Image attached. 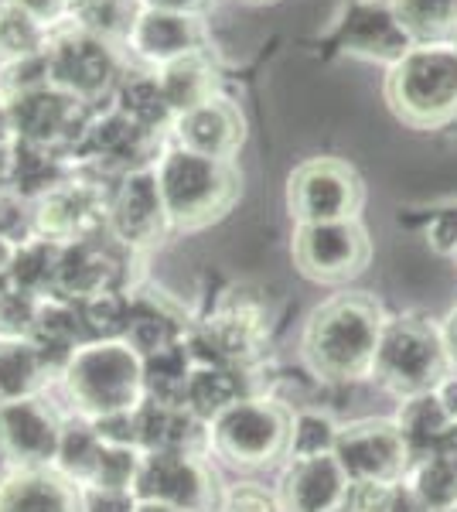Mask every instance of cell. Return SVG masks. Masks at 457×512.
Segmentation results:
<instances>
[{"label": "cell", "instance_id": "cell-27", "mask_svg": "<svg viewBox=\"0 0 457 512\" xmlns=\"http://www.w3.org/2000/svg\"><path fill=\"white\" fill-rule=\"evenodd\" d=\"M157 82L168 106L178 113H188L215 96V65L205 59V52H191L185 59H174L157 69Z\"/></svg>", "mask_w": 457, "mask_h": 512}, {"label": "cell", "instance_id": "cell-6", "mask_svg": "<svg viewBox=\"0 0 457 512\" xmlns=\"http://www.w3.org/2000/svg\"><path fill=\"white\" fill-rule=\"evenodd\" d=\"M212 451L226 458L232 468L256 472L270 468L290 448V414L273 400H246L232 403L226 414L209 424Z\"/></svg>", "mask_w": 457, "mask_h": 512}, {"label": "cell", "instance_id": "cell-37", "mask_svg": "<svg viewBox=\"0 0 457 512\" xmlns=\"http://www.w3.org/2000/svg\"><path fill=\"white\" fill-rule=\"evenodd\" d=\"M342 427L335 424L331 417L324 414H297L290 417V461H301V458H321V454H335V441Z\"/></svg>", "mask_w": 457, "mask_h": 512}, {"label": "cell", "instance_id": "cell-44", "mask_svg": "<svg viewBox=\"0 0 457 512\" xmlns=\"http://www.w3.org/2000/svg\"><path fill=\"white\" fill-rule=\"evenodd\" d=\"M437 400L444 403V410H447V417H451V424L457 427V373H447L444 379H440V386H437Z\"/></svg>", "mask_w": 457, "mask_h": 512}, {"label": "cell", "instance_id": "cell-15", "mask_svg": "<svg viewBox=\"0 0 457 512\" xmlns=\"http://www.w3.org/2000/svg\"><path fill=\"white\" fill-rule=\"evenodd\" d=\"M106 229L130 253L161 243V236L171 229V222L168 212H164L154 168H137L120 178L116 192L110 195V226Z\"/></svg>", "mask_w": 457, "mask_h": 512}, {"label": "cell", "instance_id": "cell-18", "mask_svg": "<svg viewBox=\"0 0 457 512\" xmlns=\"http://www.w3.org/2000/svg\"><path fill=\"white\" fill-rule=\"evenodd\" d=\"M171 130H174L178 147L202 154V158H215V161H232V154L243 147V137H246L243 113L222 96H212V99H205L202 106H195V110L178 113Z\"/></svg>", "mask_w": 457, "mask_h": 512}, {"label": "cell", "instance_id": "cell-11", "mask_svg": "<svg viewBox=\"0 0 457 512\" xmlns=\"http://www.w3.org/2000/svg\"><path fill=\"white\" fill-rule=\"evenodd\" d=\"M287 202L297 226L355 219L362 209V181L342 161L314 158L290 175Z\"/></svg>", "mask_w": 457, "mask_h": 512}, {"label": "cell", "instance_id": "cell-50", "mask_svg": "<svg viewBox=\"0 0 457 512\" xmlns=\"http://www.w3.org/2000/svg\"><path fill=\"white\" fill-rule=\"evenodd\" d=\"M0 403H4V400H0Z\"/></svg>", "mask_w": 457, "mask_h": 512}, {"label": "cell", "instance_id": "cell-49", "mask_svg": "<svg viewBox=\"0 0 457 512\" xmlns=\"http://www.w3.org/2000/svg\"><path fill=\"white\" fill-rule=\"evenodd\" d=\"M331 512H355L352 506H345V502H342V506H338V509H331Z\"/></svg>", "mask_w": 457, "mask_h": 512}, {"label": "cell", "instance_id": "cell-39", "mask_svg": "<svg viewBox=\"0 0 457 512\" xmlns=\"http://www.w3.org/2000/svg\"><path fill=\"white\" fill-rule=\"evenodd\" d=\"M82 512H137L134 492H116V489H79Z\"/></svg>", "mask_w": 457, "mask_h": 512}, {"label": "cell", "instance_id": "cell-48", "mask_svg": "<svg viewBox=\"0 0 457 512\" xmlns=\"http://www.w3.org/2000/svg\"><path fill=\"white\" fill-rule=\"evenodd\" d=\"M137 512H178V509H168V506H157V502H140Z\"/></svg>", "mask_w": 457, "mask_h": 512}, {"label": "cell", "instance_id": "cell-25", "mask_svg": "<svg viewBox=\"0 0 457 512\" xmlns=\"http://www.w3.org/2000/svg\"><path fill=\"white\" fill-rule=\"evenodd\" d=\"M403 482L427 512H457V437L413 461Z\"/></svg>", "mask_w": 457, "mask_h": 512}, {"label": "cell", "instance_id": "cell-45", "mask_svg": "<svg viewBox=\"0 0 457 512\" xmlns=\"http://www.w3.org/2000/svg\"><path fill=\"white\" fill-rule=\"evenodd\" d=\"M11 260H14V243H7V239L0 236V291L11 287Z\"/></svg>", "mask_w": 457, "mask_h": 512}, {"label": "cell", "instance_id": "cell-24", "mask_svg": "<svg viewBox=\"0 0 457 512\" xmlns=\"http://www.w3.org/2000/svg\"><path fill=\"white\" fill-rule=\"evenodd\" d=\"M65 181H69V171H65V161L58 151L28 144V140L11 144V151H7V188L18 198L38 202Z\"/></svg>", "mask_w": 457, "mask_h": 512}, {"label": "cell", "instance_id": "cell-19", "mask_svg": "<svg viewBox=\"0 0 457 512\" xmlns=\"http://www.w3.org/2000/svg\"><path fill=\"white\" fill-rule=\"evenodd\" d=\"M127 45L137 59L161 69V65H168L174 59L202 52L205 28L191 14H168V11H147V7H140L127 31Z\"/></svg>", "mask_w": 457, "mask_h": 512}, {"label": "cell", "instance_id": "cell-33", "mask_svg": "<svg viewBox=\"0 0 457 512\" xmlns=\"http://www.w3.org/2000/svg\"><path fill=\"white\" fill-rule=\"evenodd\" d=\"M52 31L38 18H31L14 0H0V65H11L48 48Z\"/></svg>", "mask_w": 457, "mask_h": 512}, {"label": "cell", "instance_id": "cell-34", "mask_svg": "<svg viewBox=\"0 0 457 512\" xmlns=\"http://www.w3.org/2000/svg\"><path fill=\"white\" fill-rule=\"evenodd\" d=\"M99 451H103V437L89 420H76V424L62 427V444H58V458H55V472L65 475L72 485L86 489L89 478L96 472Z\"/></svg>", "mask_w": 457, "mask_h": 512}, {"label": "cell", "instance_id": "cell-2", "mask_svg": "<svg viewBox=\"0 0 457 512\" xmlns=\"http://www.w3.org/2000/svg\"><path fill=\"white\" fill-rule=\"evenodd\" d=\"M72 407L86 420L130 414L144 403V359L127 342H86L62 369Z\"/></svg>", "mask_w": 457, "mask_h": 512}, {"label": "cell", "instance_id": "cell-40", "mask_svg": "<svg viewBox=\"0 0 457 512\" xmlns=\"http://www.w3.org/2000/svg\"><path fill=\"white\" fill-rule=\"evenodd\" d=\"M222 512H277V499L260 485H236L222 502Z\"/></svg>", "mask_w": 457, "mask_h": 512}, {"label": "cell", "instance_id": "cell-47", "mask_svg": "<svg viewBox=\"0 0 457 512\" xmlns=\"http://www.w3.org/2000/svg\"><path fill=\"white\" fill-rule=\"evenodd\" d=\"M14 144V130H11V117H7V96L0 93V154Z\"/></svg>", "mask_w": 457, "mask_h": 512}, {"label": "cell", "instance_id": "cell-9", "mask_svg": "<svg viewBox=\"0 0 457 512\" xmlns=\"http://www.w3.org/2000/svg\"><path fill=\"white\" fill-rule=\"evenodd\" d=\"M137 502H157L178 512H215L219 509V482L205 465V454L151 451L140 458Z\"/></svg>", "mask_w": 457, "mask_h": 512}, {"label": "cell", "instance_id": "cell-3", "mask_svg": "<svg viewBox=\"0 0 457 512\" xmlns=\"http://www.w3.org/2000/svg\"><path fill=\"white\" fill-rule=\"evenodd\" d=\"M386 96L410 127H444L457 117V41H417L389 65Z\"/></svg>", "mask_w": 457, "mask_h": 512}, {"label": "cell", "instance_id": "cell-35", "mask_svg": "<svg viewBox=\"0 0 457 512\" xmlns=\"http://www.w3.org/2000/svg\"><path fill=\"white\" fill-rule=\"evenodd\" d=\"M86 342H120L130 325V294L127 291H103L89 301L76 304Z\"/></svg>", "mask_w": 457, "mask_h": 512}, {"label": "cell", "instance_id": "cell-5", "mask_svg": "<svg viewBox=\"0 0 457 512\" xmlns=\"http://www.w3.org/2000/svg\"><path fill=\"white\" fill-rule=\"evenodd\" d=\"M451 373V355L444 349L440 328L423 318H393L386 321L376 349L372 379L396 396H417L440 386Z\"/></svg>", "mask_w": 457, "mask_h": 512}, {"label": "cell", "instance_id": "cell-14", "mask_svg": "<svg viewBox=\"0 0 457 512\" xmlns=\"http://www.w3.org/2000/svg\"><path fill=\"white\" fill-rule=\"evenodd\" d=\"M62 420L38 396L0 403V454L14 468H55Z\"/></svg>", "mask_w": 457, "mask_h": 512}, {"label": "cell", "instance_id": "cell-43", "mask_svg": "<svg viewBox=\"0 0 457 512\" xmlns=\"http://www.w3.org/2000/svg\"><path fill=\"white\" fill-rule=\"evenodd\" d=\"M140 7H147V11H168V14H191V18H198V14L205 11V7L212 4V0H137Z\"/></svg>", "mask_w": 457, "mask_h": 512}, {"label": "cell", "instance_id": "cell-7", "mask_svg": "<svg viewBox=\"0 0 457 512\" xmlns=\"http://www.w3.org/2000/svg\"><path fill=\"white\" fill-rule=\"evenodd\" d=\"M45 52H48L52 86L72 93L86 106L113 96L123 79V62L116 55L113 41L79 28L76 21L69 28H55Z\"/></svg>", "mask_w": 457, "mask_h": 512}, {"label": "cell", "instance_id": "cell-38", "mask_svg": "<svg viewBox=\"0 0 457 512\" xmlns=\"http://www.w3.org/2000/svg\"><path fill=\"white\" fill-rule=\"evenodd\" d=\"M38 297L21 294L14 287L0 291V338H31L38 318Z\"/></svg>", "mask_w": 457, "mask_h": 512}, {"label": "cell", "instance_id": "cell-12", "mask_svg": "<svg viewBox=\"0 0 457 512\" xmlns=\"http://www.w3.org/2000/svg\"><path fill=\"white\" fill-rule=\"evenodd\" d=\"M369 253V236L359 226V219L311 222V226H297L294 233L297 267L321 284H342V280L362 274Z\"/></svg>", "mask_w": 457, "mask_h": 512}, {"label": "cell", "instance_id": "cell-28", "mask_svg": "<svg viewBox=\"0 0 457 512\" xmlns=\"http://www.w3.org/2000/svg\"><path fill=\"white\" fill-rule=\"evenodd\" d=\"M113 106L137 123V127L161 134L164 127H174V110L161 93L157 72H123L120 86L113 93Z\"/></svg>", "mask_w": 457, "mask_h": 512}, {"label": "cell", "instance_id": "cell-42", "mask_svg": "<svg viewBox=\"0 0 457 512\" xmlns=\"http://www.w3.org/2000/svg\"><path fill=\"white\" fill-rule=\"evenodd\" d=\"M376 512H427L420 506V499L410 492V485L400 482V485H393L386 495H382V502L376 506Z\"/></svg>", "mask_w": 457, "mask_h": 512}, {"label": "cell", "instance_id": "cell-17", "mask_svg": "<svg viewBox=\"0 0 457 512\" xmlns=\"http://www.w3.org/2000/svg\"><path fill=\"white\" fill-rule=\"evenodd\" d=\"M157 140H161V134H151V130L137 127L134 120L123 117L116 106H110L103 117L89 120L86 137H82L76 154L127 175V171H137V168H151L147 161H151Z\"/></svg>", "mask_w": 457, "mask_h": 512}, {"label": "cell", "instance_id": "cell-16", "mask_svg": "<svg viewBox=\"0 0 457 512\" xmlns=\"http://www.w3.org/2000/svg\"><path fill=\"white\" fill-rule=\"evenodd\" d=\"M342 41L352 55L376 62H400L417 41L396 18L393 0H355L342 21Z\"/></svg>", "mask_w": 457, "mask_h": 512}, {"label": "cell", "instance_id": "cell-31", "mask_svg": "<svg viewBox=\"0 0 457 512\" xmlns=\"http://www.w3.org/2000/svg\"><path fill=\"white\" fill-rule=\"evenodd\" d=\"M58 256H62V243L48 236H31L14 246L11 260V287L21 294H31L38 301L52 297L55 274H58Z\"/></svg>", "mask_w": 457, "mask_h": 512}, {"label": "cell", "instance_id": "cell-30", "mask_svg": "<svg viewBox=\"0 0 457 512\" xmlns=\"http://www.w3.org/2000/svg\"><path fill=\"white\" fill-rule=\"evenodd\" d=\"M191 373H195V359L185 342L144 355V400L161 407H185Z\"/></svg>", "mask_w": 457, "mask_h": 512}, {"label": "cell", "instance_id": "cell-1", "mask_svg": "<svg viewBox=\"0 0 457 512\" xmlns=\"http://www.w3.org/2000/svg\"><path fill=\"white\" fill-rule=\"evenodd\" d=\"M386 318L365 294H338L324 301L304 328V359L311 373L331 383L369 379Z\"/></svg>", "mask_w": 457, "mask_h": 512}, {"label": "cell", "instance_id": "cell-26", "mask_svg": "<svg viewBox=\"0 0 457 512\" xmlns=\"http://www.w3.org/2000/svg\"><path fill=\"white\" fill-rule=\"evenodd\" d=\"M393 424L400 427L413 461L430 451H437L440 444H447L451 437H457V427L451 424V417H447L444 403L437 400L434 390L406 396L403 407H400V417H396Z\"/></svg>", "mask_w": 457, "mask_h": 512}, {"label": "cell", "instance_id": "cell-22", "mask_svg": "<svg viewBox=\"0 0 457 512\" xmlns=\"http://www.w3.org/2000/svg\"><path fill=\"white\" fill-rule=\"evenodd\" d=\"M185 315L164 294H130V325L123 342L140 359L151 352H161L168 345L185 342Z\"/></svg>", "mask_w": 457, "mask_h": 512}, {"label": "cell", "instance_id": "cell-21", "mask_svg": "<svg viewBox=\"0 0 457 512\" xmlns=\"http://www.w3.org/2000/svg\"><path fill=\"white\" fill-rule=\"evenodd\" d=\"M0 512H82L79 485L55 468H14L0 478Z\"/></svg>", "mask_w": 457, "mask_h": 512}, {"label": "cell", "instance_id": "cell-29", "mask_svg": "<svg viewBox=\"0 0 457 512\" xmlns=\"http://www.w3.org/2000/svg\"><path fill=\"white\" fill-rule=\"evenodd\" d=\"M239 400H246V383L236 366H195V373L188 379L185 410L212 424Z\"/></svg>", "mask_w": 457, "mask_h": 512}, {"label": "cell", "instance_id": "cell-10", "mask_svg": "<svg viewBox=\"0 0 457 512\" xmlns=\"http://www.w3.org/2000/svg\"><path fill=\"white\" fill-rule=\"evenodd\" d=\"M335 458L348 485H400L413 458L393 420H359L338 431Z\"/></svg>", "mask_w": 457, "mask_h": 512}, {"label": "cell", "instance_id": "cell-36", "mask_svg": "<svg viewBox=\"0 0 457 512\" xmlns=\"http://www.w3.org/2000/svg\"><path fill=\"white\" fill-rule=\"evenodd\" d=\"M393 11L413 41H440L457 31V0H393Z\"/></svg>", "mask_w": 457, "mask_h": 512}, {"label": "cell", "instance_id": "cell-8", "mask_svg": "<svg viewBox=\"0 0 457 512\" xmlns=\"http://www.w3.org/2000/svg\"><path fill=\"white\" fill-rule=\"evenodd\" d=\"M7 117H11L14 140L48 147V151H79L86 127L93 120V106L58 86H38L7 96Z\"/></svg>", "mask_w": 457, "mask_h": 512}, {"label": "cell", "instance_id": "cell-20", "mask_svg": "<svg viewBox=\"0 0 457 512\" xmlns=\"http://www.w3.org/2000/svg\"><path fill=\"white\" fill-rule=\"evenodd\" d=\"M348 475L335 454L290 461L280 482V509L284 512H331L345 502Z\"/></svg>", "mask_w": 457, "mask_h": 512}, {"label": "cell", "instance_id": "cell-23", "mask_svg": "<svg viewBox=\"0 0 457 512\" xmlns=\"http://www.w3.org/2000/svg\"><path fill=\"white\" fill-rule=\"evenodd\" d=\"M31 345L38 349V355L45 359L48 373H58L69 366V359L86 345V332H82V321L76 304L58 301V297H45L38 304V318L31 328Z\"/></svg>", "mask_w": 457, "mask_h": 512}, {"label": "cell", "instance_id": "cell-46", "mask_svg": "<svg viewBox=\"0 0 457 512\" xmlns=\"http://www.w3.org/2000/svg\"><path fill=\"white\" fill-rule=\"evenodd\" d=\"M440 338H444V349L451 355V366H457V311H451V318L440 328Z\"/></svg>", "mask_w": 457, "mask_h": 512}, {"label": "cell", "instance_id": "cell-13", "mask_svg": "<svg viewBox=\"0 0 457 512\" xmlns=\"http://www.w3.org/2000/svg\"><path fill=\"white\" fill-rule=\"evenodd\" d=\"M31 209H35V233L55 239V243L110 233L106 229L110 226V198L96 181L69 178L55 192L38 198Z\"/></svg>", "mask_w": 457, "mask_h": 512}, {"label": "cell", "instance_id": "cell-32", "mask_svg": "<svg viewBox=\"0 0 457 512\" xmlns=\"http://www.w3.org/2000/svg\"><path fill=\"white\" fill-rule=\"evenodd\" d=\"M48 376L45 359L28 338H0V400L38 396Z\"/></svg>", "mask_w": 457, "mask_h": 512}, {"label": "cell", "instance_id": "cell-4", "mask_svg": "<svg viewBox=\"0 0 457 512\" xmlns=\"http://www.w3.org/2000/svg\"><path fill=\"white\" fill-rule=\"evenodd\" d=\"M161 202L171 229H198L226 216L239 195V175L232 161L202 158L185 147H168L154 164Z\"/></svg>", "mask_w": 457, "mask_h": 512}, {"label": "cell", "instance_id": "cell-41", "mask_svg": "<svg viewBox=\"0 0 457 512\" xmlns=\"http://www.w3.org/2000/svg\"><path fill=\"white\" fill-rule=\"evenodd\" d=\"M18 7L38 18L48 31H55V24H62V18H72V0H14Z\"/></svg>", "mask_w": 457, "mask_h": 512}]
</instances>
